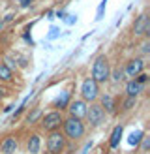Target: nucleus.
Listing matches in <instances>:
<instances>
[{
    "mask_svg": "<svg viewBox=\"0 0 150 154\" xmlns=\"http://www.w3.org/2000/svg\"><path fill=\"white\" fill-rule=\"evenodd\" d=\"M68 109H70L71 117H77V119H81V117H85V115H86V105H85L82 100H75V102L68 103Z\"/></svg>",
    "mask_w": 150,
    "mask_h": 154,
    "instance_id": "7",
    "label": "nucleus"
},
{
    "mask_svg": "<svg viewBox=\"0 0 150 154\" xmlns=\"http://www.w3.org/2000/svg\"><path fill=\"white\" fill-rule=\"evenodd\" d=\"M64 130H66V135L71 137V139H79L85 134V126H82L81 119L77 117H70L66 122H64Z\"/></svg>",
    "mask_w": 150,
    "mask_h": 154,
    "instance_id": "2",
    "label": "nucleus"
},
{
    "mask_svg": "<svg viewBox=\"0 0 150 154\" xmlns=\"http://www.w3.org/2000/svg\"><path fill=\"white\" fill-rule=\"evenodd\" d=\"M105 4H107V0H103V2L100 4V8H98V13H96V19L100 21L103 17V11H105Z\"/></svg>",
    "mask_w": 150,
    "mask_h": 154,
    "instance_id": "21",
    "label": "nucleus"
},
{
    "mask_svg": "<svg viewBox=\"0 0 150 154\" xmlns=\"http://www.w3.org/2000/svg\"><path fill=\"white\" fill-rule=\"evenodd\" d=\"M142 149H145V150H148V149H150V139H148V137H145V143H142Z\"/></svg>",
    "mask_w": 150,
    "mask_h": 154,
    "instance_id": "25",
    "label": "nucleus"
},
{
    "mask_svg": "<svg viewBox=\"0 0 150 154\" xmlns=\"http://www.w3.org/2000/svg\"><path fill=\"white\" fill-rule=\"evenodd\" d=\"M98 83L90 77V79H86L85 83H82V87H81V94H82V98L86 100V102H94V100L98 98Z\"/></svg>",
    "mask_w": 150,
    "mask_h": 154,
    "instance_id": "4",
    "label": "nucleus"
},
{
    "mask_svg": "<svg viewBox=\"0 0 150 154\" xmlns=\"http://www.w3.org/2000/svg\"><path fill=\"white\" fill-rule=\"evenodd\" d=\"M17 2H19V6H21V8H30L34 0H17Z\"/></svg>",
    "mask_w": 150,
    "mask_h": 154,
    "instance_id": "24",
    "label": "nucleus"
},
{
    "mask_svg": "<svg viewBox=\"0 0 150 154\" xmlns=\"http://www.w3.org/2000/svg\"><path fill=\"white\" fill-rule=\"evenodd\" d=\"M112 79H115L116 83H120V81L124 79V72L120 70V68H118V70H115V72H112Z\"/></svg>",
    "mask_w": 150,
    "mask_h": 154,
    "instance_id": "20",
    "label": "nucleus"
},
{
    "mask_svg": "<svg viewBox=\"0 0 150 154\" xmlns=\"http://www.w3.org/2000/svg\"><path fill=\"white\" fill-rule=\"evenodd\" d=\"M135 77H137V83H139V85H145V83L148 81V75H146V73H137Z\"/></svg>",
    "mask_w": 150,
    "mask_h": 154,
    "instance_id": "22",
    "label": "nucleus"
},
{
    "mask_svg": "<svg viewBox=\"0 0 150 154\" xmlns=\"http://www.w3.org/2000/svg\"><path fill=\"white\" fill-rule=\"evenodd\" d=\"M2 94H4V90H2V88H0V98H2Z\"/></svg>",
    "mask_w": 150,
    "mask_h": 154,
    "instance_id": "31",
    "label": "nucleus"
},
{
    "mask_svg": "<svg viewBox=\"0 0 150 154\" xmlns=\"http://www.w3.org/2000/svg\"><path fill=\"white\" fill-rule=\"evenodd\" d=\"M141 139H142V132L137 130V132H131V135L128 137V143H130L131 147H137V145L141 143Z\"/></svg>",
    "mask_w": 150,
    "mask_h": 154,
    "instance_id": "16",
    "label": "nucleus"
},
{
    "mask_svg": "<svg viewBox=\"0 0 150 154\" xmlns=\"http://www.w3.org/2000/svg\"><path fill=\"white\" fill-rule=\"evenodd\" d=\"M40 115H41V109H38V107H36V109H34L32 113H28L26 120H28V122H36L38 119H40Z\"/></svg>",
    "mask_w": 150,
    "mask_h": 154,
    "instance_id": "18",
    "label": "nucleus"
},
{
    "mask_svg": "<svg viewBox=\"0 0 150 154\" xmlns=\"http://www.w3.org/2000/svg\"><path fill=\"white\" fill-rule=\"evenodd\" d=\"M133 105H135V98H131V96H130V98L126 100V103H124V109L128 111V109H131Z\"/></svg>",
    "mask_w": 150,
    "mask_h": 154,
    "instance_id": "23",
    "label": "nucleus"
},
{
    "mask_svg": "<svg viewBox=\"0 0 150 154\" xmlns=\"http://www.w3.org/2000/svg\"><path fill=\"white\" fill-rule=\"evenodd\" d=\"M142 68H145V62H142L141 58H135V60H130L126 66V73L130 75V77H135L137 73L142 72Z\"/></svg>",
    "mask_w": 150,
    "mask_h": 154,
    "instance_id": "8",
    "label": "nucleus"
},
{
    "mask_svg": "<svg viewBox=\"0 0 150 154\" xmlns=\"http://www.w3.org/2000/svg\"><path fill=\"white\" fill-rule=\"evenodd\" d=\"M68 17H70V19H68V23H70V25H71V23H75V21H77V17H73V15H68Z\"/></svg>",
    "mask_w": 150,
    "mask_h": 154,
    "instance_id": "27",
    "label": "nucleus"
},
{
    "mask_svg": "<svg viewBox=\"0 0 150 154\" xmlns=\"http://www.w3.org/2000/svg\"><path fill=\"white\" fill-rule=\"evenodd\" d=\"M11 77H13L11 68L8 64H0V79L2 81H11Z\"/></svg>",
    "mask_w": 150,
    "mask_h": 154,
    "instance_id": "15",
    "label": "nucleus"
},
{
    "mask_svg": "<svg viewBox=\"0 0 150 154\" xmlns=\"http://www.w3.org/2000/svg\"><path fill=\"white\" fill-rule=\"evenodd\" d=\"M111 75V70H109V62L105 57H98L96 62H94V68H92V79L100 85V83H105Z\"/></svg>",
    "mask_w": 150,
    "mask_h": 154,
    "instance_id": "1",
    "label": "nucleus"
},
{
    "mask_svg": "<svg viewBox=\"0 0 150 154\" xmlns=\"http://www.w3.org/2000/svg\"><path fill=\"white\" fill-rule=\"evenodd\" d=\"M64 135L60 134V132H52L49 135V139H47V149L51 154H60L64 150Z\"/></svg>",
    "mask_w": 150,
    "mask_h": 154,
    "instance_id": "3",
    "label": "nucleus"
},
{
    "mask_svg": "<svg viewBox=\"0 0 150 154\" xmlns=\"http://www.w3.org/2000/svg\"><path fill=\"white\" fill-rule=\"evenodd\" d=\"M86 117L90 120V124L92 126H100L103 119H105V111H103V107L101 105H98V103H92L90 105V109H86Z\"/></svg>",
    "mask_w": 150,
    "mask_h": 154,
    "instance_id": "5",
    "label": "nucleus"
},
{
    "mask_svg": "<svg viewBox=\"0 0 150 154\" xmlns=\"http://www.w3.org/2000/svg\"><path fill=\"white\" fill-rule=\"evenodd\" d=\"M58 36H60V28L52 26V28L49 30V36H47V40H55V38H58Z\"/></svg>",
    "mask_w": 150,
    "mask_h": 154,
    "instance_id": "19",
    "label": "nucleus"
},
{
    "mask_svg": "<svg viewBox=\"0 0 150 154\" xmlns=\"http://www.w3.org/2000/svg\"><path fill=\"white\" fill-rule=\"evenodd\" d=\"M62 124V117H60L58 111H52V113H47L45 115V119L41 120V126L45 130H51V132H55V130Z\"/></svg>",
    "mask_w": 150,
    "mask_h": 154,
    "instance_id": "6",
    "label": "nucleus"
},
{
    "mask_svg": "<svg viewBox=\"0 0 150 154\" xmlns=\"http://www.w3.org/2000/svg\"><path fill=\"white\" fill-rule=\"evenodd\" d=\"M122 132H124V128L122 126H115V130H112V134H111V141H109V147L111 149H116L118 147V143H120V137H122Z\"/></svg>",
    "mask_w": 150,
    "mask_h": 154,
    "instance_id": "11",
    "label": "nucleus"
},
{
    "mask_svg": "<svg viewBox=\"0 0 150 154\" xmlns=\"http://www.w3.org/2000/svg\"><path fill=\"white\" fill-rule=\"evenodd\" d=\"M126 92H128V96L137 98L142 92V85H139L137 81H130V83H128V87H126Z\"/></svg>",
    "mask_w": 150,
    "mask_h": 154,
    "instance_id": "12",
    "label": "nucleus"
},
{
    "mask_svg": "<svg viewBox=\"0 0 150 154\" xmlns=\"http://www.w3.org/2000/svg\"><path fill=\"white\" fill-rule=\"evenodd\" d=\"M56 17H58V19H64L66 13H64V11H56Z\"/></svg>",
    "mask_w": 150,
    "mask_h": 154,
    "instance_id": "26",
    "label": "nucleus"
},
{
    "mask_svg": "<svg viewBox=\"0 0 150 154\" xmlns=\"http://www.w3.org/2000/svg\"><path fill=\"white\" fill-rule=\"evenodd\" d=\"M148 45H150L148 42H146V43H142V51H145V53H148V51H150V49H148Z\"/></svg>",
    "mask_w": 150,
    "mask_h": 154,
    "instance_id": "28",
    "label": "nucleus"
},
{
    "mask_svg": "<svg viewBox=\"0 0 150 154\" xmlns=\"http://www.w3.org/2000/svg\"><path fill=\"white\" fill-rule=\"evenodd\" d=\"M0 149H2L4 154H13L17 152V141H15V137H6L0 145Z\"/></svg>",
    "mask_w": 150,
    "mask_h": 154,
    "instance_id": "10",
    "label": "nucleus"
},
{
    "mask_svg": "<svg viewBox=\"0 0 150 154\" xmlns=\"http://www.w3.org/2000/svg\"><path fill=\"white\" fill-rule=\"evenodd\" d=\"M133 32L135 34H142V32H150V25H148V17L146 15H141V17L137 19V23L133 25Z\"/></svg>",
    "mask_w": 150,
    "mask_h": 154,
    "instance_id": "9",
    "label": "nucleus"
},
{
    "mask_svg": "<svg viewBox=\"0 0 150 154\" xmlns=\"http://www.w3.org/2000/svg\"><path fill=\"white\" fill-rule=\"evenodd\" d=\"M68 103H70V92H62L56 100H55V105L56 109H62V107H68Z\"/></svg>",
    "mask_w": 150,
    "mask_h": 154,
    "instance_id": "14",
    "label": "nucleus"
},
{
    "mask_svg": "<svg viewBox=\"0 0 150 154\" xmlns=\"http://www.w3.org/2000/svg\"><path fill=\"white\" fill-rule=\"evenodd\" d=\"M101 107H105V109H107V111H115V102H112V98L111 96H107V94H105V96H101Z\"/></svg>",
    "mask_w": 150,
    "mask_h": 154,
    "instance_id": "17",
    "label": "nucleus"
},
{
    "mask_svg": "<svg viewBox=\"0 0 150 154\" xmlns=\"http://www.w3.org/2000/svg\"><path fill=\"white\" fill-rule=\"evenodd\" d=\"M10 21H13V15H6V19H4V23H10Z\"/></svg>",
    "mask_w": 150,
    "mask_h": 154,
    "instance_id": "29",
    "label": "nucleus"
},
{
    "mask_svg": "<svg viewBox=\"0 0 150 154\" xmlns=\"http://www.w3.org/2000/svg\"><path fill=\"white\" fill-rule=\"evenodd\" d=\"M28 152L30 154H38L40 152V135H30V139H28Z\"/></svg>",
    "mask_w": 150,
    "mask_h": 154,
    "instance_id": "13",
    "label": "nucleus"
},
{
    "mask_svg": "<svg viewBox=\"0 0 150 154\" xmlns=\"http://www.w3.org/2000/svg\"><path fill=\"white\" fill-rule=\"evenodd\" d=\"M15 2H17V0H15Z\"/></svg>",
    "mask_w": 150,
    "mask_h": 154,
    "instance_id": "32",
    "label": "nucleus"
},
{
    "mask_svg": "<svg viewBox=\"0 0 150 154\" xmlns=\"http://www.w3.org/2000/svg\"><path fill=\"white\" fill-rule=\"evenodd\" d=\"M2 28H4V21H2V19H0V30H2Z\"/></svg>",
    "mask_w": 150,
    "mask_h": 154,
    "instance_id": "30",
    "label": "nucleus"
}]
</instances>
